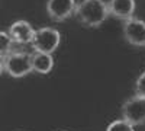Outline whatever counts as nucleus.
Listing matches in <instances>:
<instances>
[{
    "mask_svg": "<svg viewBox=\"0 0 145 131\" xmlns=\"http://www.w3.org/2000/svg\"><path fill=\"white\" fill-rule=\"evenodd\" d=\"M77 18L87 26H99L106 20L109 10L103 0H83L76 6Z\"/></svg>",
    "mask_w": 145,
    "mask_h": 131,
    "instance_id": "f257e3e1",
    "label": "nucleus"
},
{
    "mask_svg": "<svg viewBox=\"0 0 145 131\" xmlns=\"http://www.w3.org/2000/svg\"><path fill=\"white\" fill-rule=\"evenodd\" d=\"M61 35L54 28H41L33 32L32 37V47L35 53H44V54H52L59 45Z\"/></svg>",
    "mask_w": 145,
    "mask_h": 131,
    "instance_id": "f03ea898",
    "label": "nucleus"
},
{
    "mask_svg": "<svg viewBox=\"0 0 145 131\" xmlns=\"http://www.w3.org/2000/svg\"><path fill=\"white\" fill-rule=\"evenodd\" d=\"M3 68L12 77H25L32 71V55L28 53H12L7 54L3 63Z\"/></svg>",
    "mask_w": 145,
    "mask_h": 131,
    "instance_id": "7ed1b4c3",
    "label": "nucleus"
},
{
    "mask_svg": "<svg viewBox=\"0 0 145 131\" xmlns=\"http://www.w3.org/2000/svg\"><path fill=\"white\" fill-rule=\"evenodd\" d=\"M122 120L132 127L145 122V98L132 96L122 105Z\"/></svg>",
    "mask_w": 145,
    "mask_h": 131,
    "instance_id": "20e7f679",
    "label": "nucleus"
},
{
    "mask_svg": "<svg viewBox=\"0 0 145 131\" xmlns=\"http://www.w3.org/2000/svg\"><path fill=\"white\" fill-rule=\"evenodd\" d=\"M125 39L137 47H145V22L137 18H129L123 23Z\"/></svg>",
    "mask_w": 145,
    "mask_h": 131,
    "instance_id": "39448f33",
    "label": "nucleus"
},
{
    "mask_svg": "<svg viewBox=\"0 0 145 131\" xmlns=\"http://www.w3.org/2000/svg\"><path fill=\"white\" fill-rule=\"evenodd\" d=\"M46 12L55 20H64L76 12V0H48Z\"/></svg>",
    "mask_w": 145,
    "mask_h": 131,
    "instance_id": "423d86ee",
    "label": "nucleus"
},
{
    "mask_svg": "<svg viewBox=\"0 0 145 131\" xmlns=\"http://www.w3.org/2000/svg\"><path fill=\"white\" fill-rule=\"evenodd\" d=\"M35 29L31 26V23L26 20H18L9 29V37L15 44H29L32 41Z\"/></svg>",
    "mask_w": 145,
    "mask_h": 131,
    "instance_id": "0eeeda50",
    "label": "nucleus"
},
{
    "mask_svg": "<svg viewBox=\"0 0 145 131\" xmlns=\"http://www.w3.org/2000/svg\"><path fill=\"white\" fill-rule=\"evenodd\" d=\"M109 13L118 19H129L135 12V0H110L107 5Z\"/></svg>",
    "mask_w": 145,
    "mask_h": 131,
    "instance_id": "6e6552de",
    "label": "nucleus"
},
{
    "mask_svg": "<svg viewBox=\"0 0 145 131\" xmlns=\"http://www.w3.org/2000/svg\"><path fill=\"white\" fill-rule=\"evenodd\" d=\"M32 55V71H36L39 74H48L54 68V58L51 54L35 53Z\"/></svg>",
    "mask_w": 145,
    "mask_h": 131,
    "instance_id": "1a4fd4ad",
    "label": "nucleus"
},
{
    "mask_svg": "<svg viewBox=\"0 0 145 131\" xmlns=\"http://www.w3.org/2000/svg\"><path fill=\"white\" fill-rule=\"evenodd\" d=\"M12 47H13V41L9 37V34L0 31V57L10 54Z\"/></svg>",
    "mask_w": 145,
    "mask_h": 131,
    "instance_id": "9d476101",
    "label": "nucleus"
},
{
    "mask_svg": "<svg viewBox=\"0 0 145 131\" xmlns=\"http://www.w3.org/2000/svg\"><path fill=\"white\" fill-rule=\"evenodd\" d=\"M106 131H135V128L123 120H116L107 125Z\"/></svg>",
    "mask_w": 145,
    "mask_h": 131,
    "instance_id": "9b49d317",
    "label": "nucleus"
},
{
    "mask_svg": "<svg viewBox=\"0 0 145 131\" xmlns=\"http://www.w3.org/2000/svg\"><path fill=\"white\" fill-rule=\"evenodd\" d=\"M135 90H137V96L145 98V71L139 74L135 83Z\"/></svg>",
    "mask_w": 145,
    "mask_h": 131,
    "instance_id": "f8f14e48",
    "label": "nucleus"
},
{
    "mask_svg": "<svg viewBox=\"0 0 145 131\" xmlns=\"http://www.w3.org/2000/svg\"><path fill=\"white\" fill-rule=\"evenodd\" d=\"M2 71H3V61H2V58H0V74H2Z\"/></svg>",
    "mask_w": 145,
    "mask_h": 131,
    "instance_id": "ddd939ff",
    "label": "nucleus"
}]
</instances>
